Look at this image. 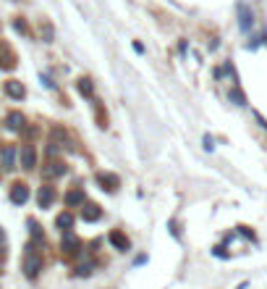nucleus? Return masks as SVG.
Listing matches in <instances>:
<instances>
[{"label":"nucleus","mask_w":267,"mask_h":289,"mask_svg":"<svg viewBox=\"0 0 267 289\" xmlns=\"http://www.w3.org/2000/svg\"><path fill=\"white\" fill-rule=\"evenodd\" d=\"M100 216H102L100 205H95V202L84 205V210H81V218H84V221H100Z\"/></svg>","instance_id":"nucleus-10"},{"label":"nucleus","mask_w":267,"mask_h":289,"mask_svg":"<svg viewBox=\"0 0 267 289\" xmlns=\"http://www.w3.org/2000/svg\"><path fill=\"white\" fill-rule=\"evenodd\" d=\"M29 200V187L26 184H13L11 189V202L13 205H24Z\"/></svg>","instance_id":"nucleus-4"},{"label":"nucleus","mask_w":267,"mask_h":289,"mask_svg":"<svg viewBox=\"0 0 267 289\" xmlns=\"http://www.w3.org/2000/svg\"><path fill=\"white\" fill-rule=\"evenodd\" d=\"M13 161H16V147H13V144H5V147L0 150V163H3V169H16Z\"/></svg>","instance_id":"nucleus-6"},{"label":"nucleus","mask_w":267,"mask_h":289,"mask_svg":"<svg viewBox=\"0 0 267 289\" xmlns=\"http://www.w3.org/2000/svg\"><path fill=\"white\" fill-rule=\"evenodd\" d=\"M204 147H207V150L215 147V144H212V137H204Z\"/></svg>","instance_id":"nucleus-20"},{"label":"nucleus","mask_w":267,"mask_h":289,"mask_svg":"<svg viewBox=\"0 0 267 289\" xmlns=\"http://www.w3.org/2000/svg\"><path fill=\"white\" fill-rule=\"evenodd\" d=\"M60 247H63L66 255H76V253H79V247H81V242L76 239L71 231H66V237H63V242H60Z\"/></svg>","instance_id":"nucleus-5"},{"label":"nucleus","mask_w":267,"mask_h":289,"mask_svg":"<svg viewBox=\"0 0 267 289\" xmlns=\"http://www.w3.org/2000/svg\"><path fill=\"white\" fill-rule=\"evenodd\" d=\"M42 173H45L48 179H52V176H60V173H66V166H63V163H50V166H48V169H45Z\"/></svg>","instance_id":"nucleus-14"},{"label":"nucleus","mask_w":267,"mask_h":289,"mask_svg":"<svg viewBox=\"0 0 267 289\" xmlns=\"http://www.w3.org/2000/svg\"><path fill=\"white\" fill-rule=\"evenodd\" d=\"M92 273H95V263H87V265L76 268V276H92Z\"/></svg>","instance_id":"nucleus-16"},{"label":"nucleus","mask_w":267,"mask_h":289,"mask_svg":"<svg viewBox=\"0 0 267 289\" xmlns=\"http://www.w3.org/2000/svg\"><path fill=\"white\" fill-rule=\"evenodd\" d=\"M40 271H42V258H37L34 253H26V258H24L26 279H37V276H40Z\"/></svg>","instance_id":"nucleus-1"},{"label":"nucleus","mask_w":267,"mask_h":289,"mask_svg":"<svg viewBox=\"0 0 267 289\" xmlns=\"http://www.w3.org/2000/svg\"><path fill=\"white\" fill-rule=\"evenodd\" d=\"M19 158H21V166H24V169H34V163H37V150H34V144H21Z\"/></svg>","instance_id":"nucleus-2"},{"label":"nucleus","mask_w":267,"mask_h":289,"mask_svg":"<svg viewBox=\"0 0 267 289\" xmlns=\"http://www.w3.org/2000/svg\"><path fill=\"white\" fill-rule=\"evenodd\" d=\"M231 100L236 105H246V97H243V92H239V89H233V92H231Z\"/></svg>","instance_id":"nucleus-18"},{"label":"nucleus","mask_w":267,"mask_h":289,"mask_svg":"<svg viewBox=\"0 0 267 289\" xmlns=\"http://www.w3.org/2000/svg\"><path fill=\"white\" fill-rule=\"evenodd\" d=\"M79 92L87 95V97H92V82H89V79H81V82H79Z\"/></svg>","instance_id":"nucleus-17"},{"label":"nucleus","mask_w":267,"mask_h":289,"mask_svg":"<svg viewBox=\"0 0 267 289\" xmlns=\"http://www.w3.org/2000/svg\"><path fill=\"white\" fill-rule=\"evenodd\" d=\"M55 224H58V229L60 231H71V226H73V216H71V213H60V216L55 218Z\"/></svg>","instance_id":"nucleus-12"},{"label":"nucleus","mask_w":267,"mask_h":289,"mask_svg":"<svg viewBox=\"0 0 267 289\" xmlns=\"http://www.w3.org/2000/svg\"><path fill=\"white\" fill-rule=\"evenodd\" d=\"M0 239H3V231H0Z\"/></svg>","instance_id":"nucleus-21"},{"label":"nucleus","mask_w":267,"mask_h":289,"mask_svg":"<svg viewBox=\"0 0 267 289\" xmlns=\"http://www.w3.org/2000/svg\"><path fill=\"white\" fill-rule=\"evenodd\" d=\"M8 129H13V132H19V129H24V116H21L19 111H13L8 116Z\"/></svg>","instance_id":"nucleus-13"},{"label":"nucleus","mask_w":267,"mask_h":289,"mask_svg":"<svg viewBox=\"0 0 267 289\" xmlns=\"http://www.w3.org/2000/svg\"><path fill=\"white\" fill-rule=\"evenodd\" d=\"M212 253H215L218 258H228V253H225V250H223V247H215V250H212Z\"/></svg>","instance_id":"nucleus-19"},{"label":"nucleus","mask_w":267,"mask_h":289,"mask_svg":"<svg viewBox=\"0 0 267 289\" xmlns=\"http://www.w3.org/2000/svg\"><path fill=\"white\" fill-rule=\"evenodd\" d=\"M81 200H84V192H81V189H73V192L66 195V205H79Z\"/></svg>","instance_id":"nucleus-15"},{"label":"nucleus","mask_w":267,"mask_h":289,"mask_svg":"<svg viewBox=\"0 0 267 289\" xmlns=\"http://www.w3.org/2000/svg\"><path fill=\"white\" fill-rule=\"evenodd\" d=\"M97 181L102 184V189H108V192H116L118 189V176H113V173H97Z\"/></svg>","instance_id":"nucleus-9"},{"label":"nucleus","mask_w":267,"mask_h":289,"mask_svg":"<svg viewBox=\"0 0 267 289\" xmlns=\"http://www.w3.org/2000/svg\"><path fill=\"white\" fill-rule=\"evenodd\" d=\"M251 24H254V16H251V11L246 8V5H239V27H241V32H249Z\"/></svg>","instance_id":"nucleus-8"},{"label":"nucleus","mask_w":267,"mask_h":289,"mask_svg":"<svg viewBox=\"0 0 267 289\" xmlns=\"http://www.w3.org/2000/svg\"><path fill=\"white\" fill-rule=\"evenodd\" d=\"M52 200H55V189H52L50 184L40 187V192H37V202H40V208H50Z\"/></svg>","instance_id":"nucleus-3"},{"label":"nucleus","mask_w":267,"mask_h":289,"mask_svg":"<svg viewBox=\"0 0 267 289\" xmlns=\"http://www.w3.org/2000/svg\"><path fill=\"white\" fill-rule=\"evenodd\" d=\"M108 242L116 250H121V253H126V250H128V237H126L123 231H110L108 234Z\"/></svg>","instance_id":"nucleus-7"},{"label":"nucleus","mask_w":267,"mask_h":289,"mask_svg":"<svg viewBox=\"0 0 267 289\" xmlns=\"http://www.w3.org/2000/svg\"><path fill=\"white\" fill-rule=\"evenodd\" d=\"M5 95H11V97H16V100H21V97L26 95V89H24V85H19V82H5Z\"/></svg>","instance_id":"nucleus-11"}]
</instances>
